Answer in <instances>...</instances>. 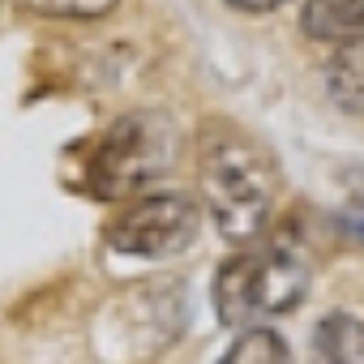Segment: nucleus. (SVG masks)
<instances>
[{"mask_svg":"<svg viewBox=\"0 0 364 364\" xmlns=\"http://www.w3.org/2000/svg\"><path fill=\"white\" fill-rule=\"evenodd\" d=\"M202 198L223 240L249 245L262 236L274 198H279V171L274 159L245 137L240 129H223L202 146Z\"/></svg>","mask_w":364,"mask_h":364,"instance_id":"nucleus-1","label":"nucleus"},{"mask_svg":"<svg viewBox=\"0 0 364 364\" xmlns=\"http://www.w3.org/2000/svg\"><path fill=\"white\" fill-rule=\"evenodd\" d=\"M300 26L309 39H355L364 35V0H304Z\"/></svg>","mask_w":364,"mask_h":364,"instance_id":"nucleus-7","label":"nucleus"},{"mask_svg":"<svg viewBox=\"0 0 364 364\" xmlns=\"http://www.w3.org/2000/svg\"><path fill=\"white\" fill-rule=\"evenodd\" d=\"M219 364H291V351H287V343H283L274 330L257 326V330H245V334L219 355Z\"/></svg>","mask_w":364,"mask_h":364,"instance_id":"nucleus-9","label":"nucleus"},{"mask_svg":"<svg viewBox=\"0 0 364 364\" xmlns=\"http://www.w3.org/2000/svg\"><path fill=\"white\" fill-rule=\"evenodd\" d=\"M180 129L163 112H124L116 116L90 146L86 159V189L103 202H120L150 180L167 176L180 159Z\"/></svg>","mask_w":364,"mask_h":364,"instance_id":"nucleus-3","label":"nucleus"},{"mask_svg":"<svg viewBox=\"0 0 364 364\" xmlns=\"http://www.w3.org/2000/svg\"><path fill=\"white\" fill-rule=\"evenodd\" d=\"M22 9L39 18H73V22H95L116 9V0H18Z\"/></svg>","mask_w":364,"mask_h":364,"instance_id":"nucleus-10","label":"nucleus"},{"mask_svg":"<svg viewBox=\"0 0 364 364\" xmlns=\"http://www.w3.org/2000/svg\"><path fill=\"white\" fill-rule=\"evenodd\" d=\"M232 9H240V14H274V9H283L287 0H228Z\"/></svg>","mask_w":364,"mask_h":364,"instance_id":"nucleus-11","label":"nucleus"},{"mask_svg":"<svg viewBox=\"0 0 364 364\" xmlns=\"http://www.w3.org/2000/svg\"><path fill=\"white\" fill-rule=\"evenodd\" d=\"M189 304L176 279H146L120 291L90 326V347L107 364H141L171 347L185 330Z\"/></svg>","mask_w":364,"mask_h":364,"instance_id":"nucleus-4","label":"nucleus"},{"mask_svg":"<svg viewBox=\"0 0 364 364\" xmlns=\"http://www.w3.org/2000/svg\"><path fill=\"white\" fill-rule=\"evenodd\" d=\"M347 228H351V236H355V240H364V215H355V219H347Z\"/></svg>","mask_w":364,"mask_h":364,"instance_id":"nucleus-12","label":"nucleus"},{"mask_svg":"<svg viewBox=\"0 0 364 364\" xmlns=\"http://www.w3.org/2000/svg\"><path fill=\"white\" fill-rule=\"evenodd\" d=\"M202 232V206L189 193H150L133 202L107 228V249L133 262H171L193 249Z\"/></svg>","mask_w":364,"mask_h":364,"instance_id":"nucleus-5","label":"nucleus"},{"mask_svg":"<svg viewBox=\"0 0 364 364\" xmlns=\"http://www.w3.org/2000/svg\"><path fill=\"white\" fill-rule=\"evenodd\" d=\"M317 364H364V321L351 313H330L313 330Z\"/></svg>","mask_w":364,"mask_h":364,"instance_id":"nucleus-8","label":"nucleus"},{"mask_svg":"<svg viewBox=\"0 0 364 364\" xmlns=\"http://www.w3.org/2000/svg\"><path fill=\"white\" fill-rule=\"evenodd\" d=\"M309 291V262L287 245L245 249L215 270L210 300L228 330H257L270 317L291 313Z\"/></svg>","mask_w":364,"mask_h":364,"instance_id":"nucleus-2","label":"nucleus"},{"mask_svg":"<svg viewBox=\"0 0 364 364\" xmlns=\"http://www.w3.org/2000/svg\"><path fill=\"white\" fill-rule=\"evenodd\" d=\"M321 86L334 107L364 116V35L343 39L334 48V56L321 65Z\"/></svg>","mask_w":364,"mask_h":364,"instance_id":"nucleus-6","label":"nucleus"}]
</instances>
